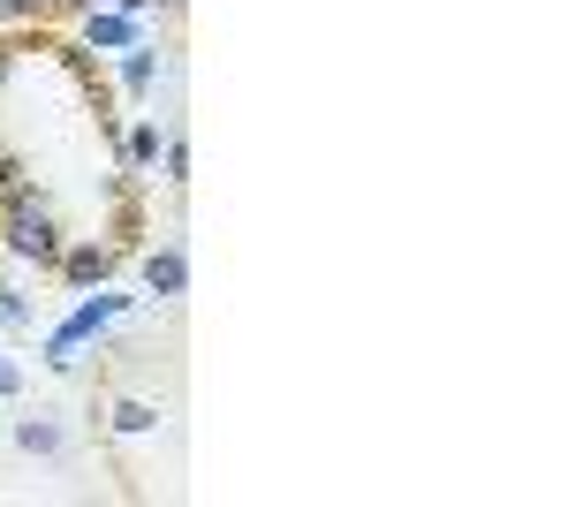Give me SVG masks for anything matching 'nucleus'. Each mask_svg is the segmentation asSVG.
Returning <instances> with one entry per match:
<instances>
[{
    "mask_svg": "<svg viewBox=\"0 0 568 507\" xmlns=\"http://www.w3.org/2000/svg\"><path fill=\"white\" fill-rule=\"evenodd\" d=\"M61 243H69V235H61L53 205L39 197V182L23 174V182L0 197V251L23 257V265H53V257H61Z\"/></svg>",
    "mask_w": 568,
    "mask_h": 507,
    "instance_id": "obj_1",
    "label": "nucleus"
},
{
    "mask_svg": "<svg viewBox=\"0 0 568 507\" xmlns=\"http://www.w3.org/2000/svg\"><path fill=\"white\" fill-rule=\"evenodd\" d=\"M122 311H130V296H106V288L91 296V288H84V303H77V311L45 334V364H53V372H77V364H84V341H99L114 318H122Z\"/></svg>",
    "mask_w": 568,
    "mask_h": 507,
    "instance_id": "obj_2",
    "label": "nucleus"
},
{
    "mask_svg": "<svg viewBox=\"0 0 568 507\" xmlns=\"http://www.w3.org/2000/svg\"><path fill=\"white\" fill-rule=\"evenodd\" d=\"M53 273H61L69 288H106V281L122 273V243H99V235H77V243H61V257H53Z\"/></svg>",
    "mask_w": 568,
    "mask_h": 507,
    "instance_id": "obj_3",
    "label": "nucleus"
},
{
    "mask_svg": "<svg viewBox=\"0 0 568 507\" xmlns=\"http://www.w3.org/2000/svg\"><path fill=\"white\" fill-rule=\"evenodd\" d=\"M144 39V16H122V8H91L84 31H77V45L84 53H122V45Z\"/></svg>",
    "mask_w": 568,
    "mask_h": 507,
    "instance_id": "obj_4",
    "label": "nucleus"
},
{
    "mask_svg": "<svg viewBox=\"0 0 568 507\" xmlns=\"http://www.w3.org/2000/svg\"><path fill=\"white\" fill-rule=\"evenodd\" d=\"M144 296H160V303H175L190 296V257H182V243H160V251H144Z\"/></svg>",
    "mask_w": 568,
    "mask_h": 507,
    "instance_id": "obj_5",
    "label": "nucleus"
},
{
    "mask_svg": "<svg viewBox=\"0 0 568 507\" xmlns=\"http://www.w3.org/2000/svg\"><path fill=\"white\" fill-rule=\"evenodd\" d=\"M114 77H122V91H130V99H144V91L160 84V45H122V53H114Z\"/></svg>",
    "mask_w": 568,
    "mask_h": 507,
    "instance_id": "obj_6",
    "label": "nucleus"
},
{
    "mask_svg": "<svg viewBox=\"0 0 568 507\" xmlns=\"http://www.w3.org/2000/svg\"><path fill=\"white\" fill-rule=\"evenodd\" d=\"M114 160H122V174L136 182V174H144L152 160H160V122H136L130 136H114Z\"/></svg>",
    "mask_w": 568,
    "mask_h": 507,
    "instance_id": "obj_7",
    "label": "nucleus"
},
{
    "mask_svg": "<svg viewBox=\"0 0 568 507\" xmlns=\"http://www.w3.org/2000/svg\"><path fill=\"white\" fill-rule=\"evenodd\" d=\"M106 424H114L122 439H144V432H160V402H136V394H122V402L106 409Z\"/></svg>",
    "mask_w": 568,
    "mask_h": 507,
    "instance_id": "obj_8",
    "label": "nucleus"
},
{
    "mask_svg": "<svg viewBox=\"0 0 568 507\" xmlns=\"http://www.w3.org/2000/svg\"><path fill=\"white\" fill-rule=\"evenodd\" d=\"M16 447H23V455H61L69 432H61L53 417H16Z\"/></svg>",
    "mask_w": 568,
    "mask_h": 507,
    "instance_id": "obj_9",
    "label": "nucleus"
},
{
    "mask_svg": "<svg viewBox=\"0 0 568 507\" xmlns=\"http://www.w3.org/2000/svg\"><path fill=\"white\" fill-rule=\"evenodd\" d=\"M160 168H168V182H190V144H182V129L160 136Z\"/></svg>",
    "mask_w": 568,
    "mask_h": 507,
    "instance_id": "obj_10",
    "label": "nucleus"
},
{
    "mask_svg": "<svg viewBox=\"0 0 568 507\" xmlns=\"http://www.w3.org/2000/svg\"><path fill=\"white\" fill-rule=\"evenodd\" d=\"M0 326H31V296L23 288H0Z\"/></svg>",
    "mask_w": 568,
    "mask_h": 507,
    "instance_id": "obj_11",
    "label": "nucleus"
},
{
    "mask_svg": "<svg viewBox=\"0 0 568 507\" xmlns=\"http://www.w3.org/2000/svg\"><path fill=\"white\" fill-rule=\"evenodd\" d=\"M45 0H0V23H39Z\"/></svg>",
    "mask_w": 568,
    "mask_h": 507,
    "instance_id": "obj_12",
    "label": "nucleus"
},
{
    "mask_svg": "<svg viewBox=\"0 0 568 507\" xmlns=\"http://www.w3.org/2000/svg\"><path fill=\"white\" fill-rule=\"evenodd\" d=\"M16 394H23V364L0 348V402H16Z\"/></svg>",
    "mask_w": 568,
    "mask_h": 507,
    "instance_id": "obj_13",
    "label": "nucleus"
},
{
    "mask_svg": "<svg viewBox=\"0 0 568 507\" xmlns=\"http://www.w3.org/2000/svg\"><path fill=\"white\" fill-rule=\"evenodd\" d=\"M16 182H23V160H16V152L0 144V190H16Z\"/></svg>",
    "mask_w": 568,
    "mask_h": 507,
    "instance_id": "obj_14",
    "label": "nucleus"
},
{
    "mask_svg": "<svg viewBox=\"0 0 568 507\" xmlns=\"http://www.w3.org/2000/svg\"><path fill=\"white\" fill-rule=\"evenodd\" d=\"M122 16H152V8H175V0H114Z\"/></svg>",
    "mask_w": 568,
    "mask_h": 507,
    "instance_id": "obj_15",
    "label": "nucleus"
},
{
    "mask_svg": "<svg viewBox=\"0 0 568 507\" xmlns=\"http://www.w3.org/2000/svg\"><path fill=\"white\" fill-rule=\"evenodd\" d=\"M8 77H16V45L0 39V84H8Z\"/></svg>",
    "mask_w": 568,
    "mask_h": 507,
    "instance_id": "obj_16",
    "label": "nucleus"
},
{
    "mask_svg": "<svg viewBox=\"0 0 568 507\" xmlns=\"http://www.w3.org/2000/svg\"><path fill=\"white\" fill-rule=\"evenodd\" d=\"M69 16H91V8H114V0H61Z\"/></svg>",
    "mask_w": 568,
    "mask_h": 507,
    "instance_id": "obj_17",
    "label": "nucleus"
}]
</instances>
